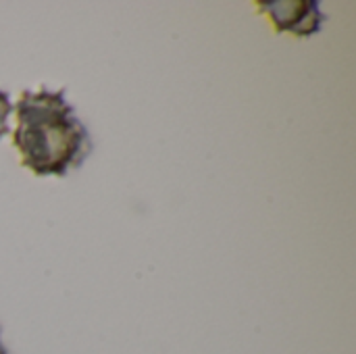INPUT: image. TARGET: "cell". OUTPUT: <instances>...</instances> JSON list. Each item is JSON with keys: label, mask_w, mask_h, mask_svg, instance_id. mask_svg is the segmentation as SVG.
<instances>
[{"label": "cell", "mask_w": 356, "mask_h": 354, "mask_svg": "<svg viewBox=\"0 0 356 354\" xmlns=\"http://www.w3.org/2000/svg\"><path fill=\"white\" fill-rule=\"evenodd\" d=\"M13 111L17 119L13 146L21 165L33 175L65 177L92 152V138L63 90L21 92Z\"/></svg>", "instance_id": "obj_1"}, {"label": "cell", "mask_w": 356, "mask_h": 354, "mask_svg": "<svg viewBox=\"0 0 356 354\" xmlns=\"http://www.w3.org/2000/svg\"><path fill=\"white\" fill-rule=\"evenodd\" d=\"M257 6L271 19L277 33H290L294 38L315 35L325 21L315 0H259Z\"/></svg>", "instance_id": "obj_2"}, {"label": "cell", "mask_w": 356, "mask_h": 354, "mask_svg": "<svg viewBox=\"0 0 356 354\" xmlns=\"http://www.w3.org/2000/svg\"><path fill=\"white\" fill-rule=\"evenodd\" d=\"M13 113V104L8 100V94L0 90V140L8 131V117Z\"/></svg>", "instance_id": "obj_3"}, {"label": "cell", "mask_w": 356, "mask_h": 354, "mask_svg": "<svg viewBox=\"0 0 356 354\" xmlns=\"http://www.w3.org/2000/svg\"><path fill=\"white\" fill-rule=\"evenodd\" d=\"M0 354H6V348H4V344H2V340H0Z\"/></svg>", "instance_id": "obj_4"}]
</instances>
